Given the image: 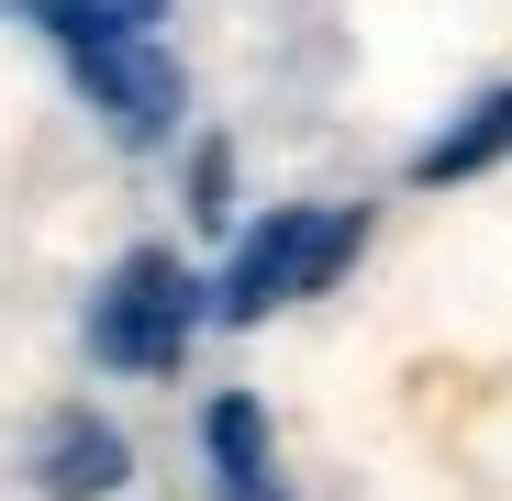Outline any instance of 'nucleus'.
<instances>
[{
	"instance_id": "6e6552de",
	"label": "nucleus",
	"mask_w": 512,
	"mask_h": 501,
	"mask_svg": "<svg viewBox=\"0 0 512 501\" xmlns=\"http://www.w3.org/2000/svg\"><path fill=\"white\" fill-rule=\"evenodd\" d=\"M190 190H201V212L223 223V145H201V167H190Z\"/></svg>"
},
{
	"instance_id": "423d86ee",
	"label": "nucleus",
	"mask_w": 512,
	"mask_h": 501,
	"mask_svg": "<svg viewBox=\"0 0 512 501\" xmlns=\"http://www.w3.org/2000/svg\"><path fill=\"white\" fill-rule=\"evenodd\" d=\"M501 156H512V90L468 101V112L435 134V145L412 156V179H423V190H457V179H479V167H501Z\"/></svg>"
},
{
	"instance_id": "f257e3e1",
	"label": "nucleus",
	"mask_w": 512,
	"mask_h": 501,
	"mask_svg": "<svg viewBox=\"0 0 512 501\" xmlns=\"http://www.w3.org/2000/svg\"><path fill=\"white\" fill-rule=\"evenodd\" d=\"M357 245H368V212H312V201H290V212H268V223L234 234V257H223V279H212V312H223V323H268L279 301L334 290Z\"/></svg>"
},
{
	"instance_id": "f03ea898",
	"label": "nucleus",
	"mask_w": 512,
	"mask_h": 501,
	"mask_svg": "<svg viewBox=\"0 0 512 501\" xmlns=\"http://www.w3.org/2000/svg\"><path fill=\"white\" fill-rule=\"evenodd\" d=\"M201 312H212L201 279L167 257V245H134V257L101 279V301H90V346H101V368L156 379V368H179V346H190V323H201Z\"/></svg>"
},
{
	"instance_id": "39448f33",
	"label": "nucleus",
	"mask_w": 512,
	"mask_h": 501,
	"mask_svg": "<svg viewBox=\"0 0 512 501\" xmlns=\"http://www.w3.org/2000/svg\"><path fill=\"white\" fill-rule=\"evenodd\" d=\"M123 468H134V446H123L112 412H56L45 446H34V479H45L56 501H112V490H123Z\"/></svg>"
},
{
	"instance_id": "20e7f679",
	"label": "nucleus",
	"mask_w": 512,
	"mask_h": 501,
	"mask_svg": "<svg viewBox=\"0 0 512 501\" xmlns=\"http://www.w3.org/2000/svg\"><path fill=\"white\" fill-rule=\"evenodd\" d=\"M201 457H212V490H223V501H290L279 446H268V401L223 390V401L201 412Z\"/></svg>"
},
{
	"instance_id": "0eeeda50",
	"label": "nucleus",
	"mask_w": 512,
	"mask_h": 501,
	"mask_svg": "<svg viewBox=\"0 0 512 501\" xmlns=\"http://www.w3.org/2000/svg\"><path fill=\"white\" fill-rule=\"evenodd\" d=\"M23 12H34L67 56H101V45H134V34L167 12V0H23Z\"/></svg>"
},
{
	"instance_id": "7ed1b4c3",
	"label": "nucleus",
	"mask_w": 512,
	"mask_h": 501,
	"mask_svg": "<svg viewBox=\"0 0 512 501\" xmlns=\"http://www.w3.org/2000/svg\"><path fill=\"white\" fill-rule=\"evenodd\" d=\"M78 90L101 101V123L123 134V145H156L167 123H179V56H167L156 34H134V45H101V56H78Z\"/></svg>"
}]
</instances>
